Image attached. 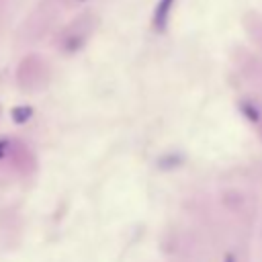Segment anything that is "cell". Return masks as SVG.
Segmentation results:
<instances>
[{
	"label": "cell",
	"mask_w": 262,
	"mask_h": 262,
	"mask_svg": "<svg viewBox=\"0 0 262 262\" xmlns=\"http://www.w3.org/2000/svg\"><path fill=\"white\" fill-rule=\"evenodd\" d=\"M31 115H33V108H31V106H18V108H14V113H12V117H14L16 123H25L27 119H31Z\"/></svg>",
	"instance_id": "cell-2"
},
{
	"label": "cell",
	"mask_w": 262,
	"mask_h": 262,
	"mask_svg": "<svg viewBox=\"0 0 262 262\" xmlns=\"http://www.w3.org/2000/svg\"><path fill=\"white\" fill-rule=\"evenodd\" d=\"M172 6H174V0H160V2H158L156 12H154V29H156V31H164V29H166Z\"/></svg>",
	"instance_id": "cell-1"
},
{
	"label": "cell",
	"mask_w": 262,
	"mask_h": 262,
	"mask_svg": "<svg viewBox=\"0 0 262 262\" xmlns=\"http://www.w3.org/2000/svg\"><path fill=\"white\" fill-rule=\"evenodd\" d=\"M6 147H8V141H6V139H2V141H0V158H4Z\"/></svg>",
	"instance_id": "cell-3"
},
{
	"label": "cell",
	"mask_w": 262,
	"mask_h": 262,
	"mask_svg": "<svg viewBox=\"0 0 262 262\" xmlns=\"http://www.w3.org/2000/svg\"><path fill=\"white\" fill-rule=\"evenodd\" d=\"M223 262H235V256H233V254H227V256H225V260H223Z\"/></svg>",
	"instance_id": "cell-4"
}]
</instances>
